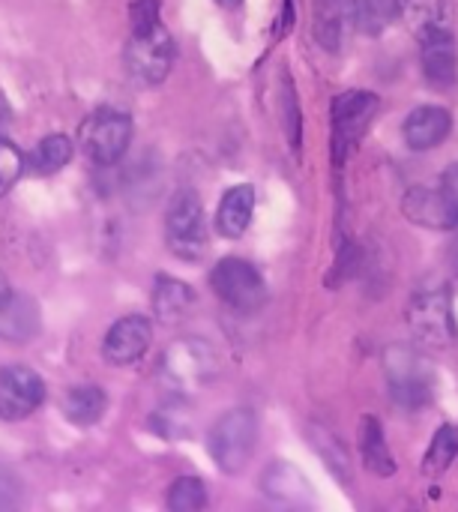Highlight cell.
<instances>
[{
    "label": "cell",
    "instance_id": "obj_1",
    "mask_svg": "<svg viewBox=\"0 0 458 512\" xmlns=\"http://www.w3.org/2000/svg\"><path fill=\"white\" fill-rule=\"evenodd\" d=\"M126 72L141 87H156L168 78L174 66V39L162 18L153 21H132V36L123 54Z\"/></svg>",
    "mask_w": 458,
    "mask_h": 512
},
{
    "label": "cell",
    "instance_id": "obj_2",
    "mask_svg": "<svg viewBox=\"0 0 458 512\" xmlns=\"http://www.w3.org/2000/svg\"><path fill=\"white\" fill-rule=\"evenodd\" d=\"M216 354L204 339H177L159 360V381L174 396H192L216 378Z\"/></svg>",
    "mask_w": 458,
    "mask_h": 512
},
{
    "label": "cell",
    "instance_id": "obj_3",
    "mask_svg": "<svg viewBox=\"0 0 458 512\" xmlns=\"http://www.w3.org/2000/svg\"><path fill=\"white\" fill-rule=\"evenodd\" d=\"M165 243L180 261H201L210 243V228L198 192L180 189L165 210Z\"/></svg>",
    "mask_w": 458,
    "mask_h": 512
},
{
    "label": "cell",
    "instance_id": "obj_4",
    "mask_svg": "<svg viewBox=\"0 0 458 512\" xmlns=\"http://www.w3.org/2000/svg\"><path fill=\"white\" fill-rule=\"evenodd\" d=\"M258 447V420L249 408H234L216 420L207 438V453L222 474H240Z\"/></svg>",
    "mask_w": 458,
    "mask_h": 512
},
{
    "label": "cell",
    "instance_id": "obj_5",
    "mask_svg": "<svg viewBox=\"0 0 458 512\" xmlns=\"http://www.w3.org/2000/svg\"><path fill=\"white\" fill-rule=\"evenodd\" d=\"M384 369H387L393 402L399 408L417 411V408L432 402V396H435V372H432V363L420 351L405 348V345H393L384 354Z\"/></svg>",
    "mask_w": 458,
    "mask_h": 512
},
{
    "label": "cell",
    "instance_id": "obj_6",
    "mask_svg": "<svg viewBox=\"0 0 458 512\" xmlns=\"http://www.w3.org/2000/svg\"><path fill=\"white\" fill-rule=\"evenodd\" d=\"M81 150L96 165H114L123 159V153L132 144V117L117 108H96L78 132Z\"/></svg>",
    "mask_w": 458,
    "mask_h": 512
},
{
    "label": "cell",
    "instance_id": "obj_7",
    "mask_svg": "<svg viewBox=\"0 0 458 512\" xmlns=\"http://www.w3.org/2000/svg\"><path fill=\"white\" fill-rule=\"evenodd\" d=\"M408 324L417 342L429 348H447L456 342V315L453 300L444 288L417 291L408 303Z\"/></svg>",
    "mask_w": 458,
    "mask_h": 512
},
{
    "label": "cell",
    "instance_id": "obj_8",
    "mask_svg": "<svg viewBox=\"0 0 458 512\" xmlns=\"http://www.w3.org/2000/svg\"><path fill=\"white\" fill-rule=\"evenodd\" d=\"M210 285L216 297L237 312H258L267 303V285L261 273L243 258H222L210 273Z\"/></svg>",
    "mask_w": 458,
    "mask_h": 512
},
{
    "label": "cell",
    "instance_id": "obj_9",
    "mask_svg": "<svg viewBox=\"0 0 458 512\" xmlns=\"http://www.w3.org/2000/svg\"><path fill=\"white\" fill-rule=\"evenodd\" d=\"M378 105H381L378 96L369 93V90H348V93L333 99L330 117H333V153H336V162H342L345 153H351L357 147L366 126L378 114Z\"/></svg>",
    "mask_w": 458,
    "mask_h": 512
},
{
    "label": "cell",
    "instance_id": "obj_10",
    "mask_svg": "<svg viewBox=\"0 0 458 512\" xmlns=\"http://www.w3.org/2000/svg\"><path fill=\"white\" fill-rule=\"evenodd\" d=\"M45 399L42 378L27 366H6L0 372V420L15 423L30 417Z\"/></svg>",
    "mask_w": 458,
    "mask_h": 512
},
{
    "label": "cell",
    "instance_id": "obj_11",
    "mask_svg": "<svg viewBox=\"0 0 458 512\" xmlns=\"http://www.w3.org/2000/svg\"><path fill=\"white\" fill-rule=\"evenodd\" d=\"M153 342V327L147 318L141 315H126L120 318L108 333H105V342H102V354L108 363L114 366H132L138 363L147 348Z\"/></svg>",
    "mask_w": 458,
    "mask_h": 512
},
{
    "label": "cell",
    "instance_id": "obj_12",
    "mask_svg": "<svg viewBox=\"0 0 458 512\" xmlns=\"http://www.w3.org/2000/svg\"><path fill=\"white\" fill-rule=\"evenodd\" d=\"M423 78L435 90H450L458 81V51L453 30H438L423 39Z\"/></svg>",
    "mask_w": 458,
    "mask_h": 512
},
{
    "label": "cell",
    "instance_id": "obj_13",
    "mask_svg": "<svg viewBox=\"0 0 458 512\" xmlns=\"http://www.w3.org/2000/svg\"><path fill=\"white\" fill-rule=\"evenodd\" d=\"M453 132V114L441 105H420L408 114L402 135L411 150H432Z\"/></svg>",
    "mask_w": 458,
    "mask_h": 512
},
{
    "label": "cell",
    "instance_id": "obj_14",
    "mask_svg": "<svg viewBox=\"0 0 458 512\" xmlns=\"http://www.w3.org/2000/svg\"><path fill=\"white\" fill-rule=\"evenodd\" d=\"M261 489L273 504H282V507L300 510L312 504V486L291 462H273L261 477Z\"/></svg>",
    "mask_w": 458,
    "mask_h": 512
},
{
    "label": "cell",
    "instance_id": "obj_15",
    "mask_svg": "<svg viewBox=\"0 0 458 512\" xmlns=\"http://www.w3.org/2000/svg\"><path fill=\"white\" fill-rule=\"evenodd\" d=\"M402 210L420 228H435V231L458 228L456 216H453L447 198L441 195V189H426V186L408 189L405 198H402Z\"/></svg>",
    "mask_w": 458,
    "mask_h": 512
},
{
    "label": "cell",
    "instance_id": "obj_16",
    "mask_svg": "<svg viewBox=\"0 0 458 512\" xmlns=\"http://www.w3.org/2000/svg\"><path fill=\"white\" fill-rule=\"evenodd\" d=\"M39 330V309L30 297L15 291H0V339L27 342Z\"/></svg>",
    "mask_w": 458,
    "mask_h": 512
},
{
    "label": "cell",
    "instance_id": "obj_17",
    "mask_svg": "<svg viewBox=\"0 0 458 512\" xmlns=\"http://www.w3.org/2000/svg\"><path fill=\"white\" fill-rule=\"evenodd\" d=\"M396 15L423 42L450 27V0H396Z\"/></svg>",
    "mask_w": 458,
    "mask_h": 512
},
{
    "label": "cell",
    "instance_id": "obj_18",
    "mask_svg": "<svg viewBox=\"0 0 458 512\" xmlns=\"http://www.w3.org/2000/svg\"><path fill=\"white\" fill-rule=\"evenodd\" d=\"M255 210V189L252 186H234L222 195L219 210H216V228L222 237L237 240L246 234Z\"/></svg>",
    "mask_w": 458,
    "mask_h": 512
},
{
    "label": "cell",
    "instance_id": "obj_19",
    "mask_svg": "<svg viewBox=\"0 0 458 512\" xmlns=\"http://www.w3.org/2000/svg\"><path fill=\"white\" fill-rule=\"evenodd\" d=\"M360 456H363V465L372 474H378V477H393L396 474V462H393L390 447L384 441V426L372 414H366L363 423H360Z\"/></svg>",
    "mask_w": 458,
    "mask_h": 512
},
{
    "label": "cell",
    "instance_id": "obj_20",
    "mask_svg": "<svg viewBox=\"0 0 458 512\" xmlns=\"http://www.w3.org/2000/svg\"><path fill=\"white\" fill-rule=\"evenodd\" d=\"M105 408H108V399H105L102 387L84 384V387H72L63 396V414H66V420L72 426H81V429L84 426H96L102 420Z\"/></svg>",
    "mask_w": 458,
    "mask_h": 512
},
{
    "label": "cell",
    "instance_id": "obj_21",
    "mask_svg": "<svg viewBox=\"0 0 458 512\" xmlns=\"http://www.w3.org/2000/svg\"><path fill=\"white\" fill-rule=\"evenodd\" d=\"M195 303V291L171 276H159L153 288V309L165 324H177L183 312Z\"/></svg>",
    "mask_w": 458,
    "mask_h": 512
},
{
    "label": "cell",
    "instance_id": "obj_22",
    "mask_svg": "<svg viewBox=\"0 0 458 512\" xmlns=\"http://www.w3.org/2000/svg\"><path fill=\"white\" fill-rule=\"evenodd\" d=\"M345 15L351 18V0H318L315 15V36L327 51H336L342 42V24Z\"/></svg>",
    "mask_w": 458,
    "mask_h": 512
},
{
    "label": "cell",
    "instance_id": "obj_23",
    "mask_svg": "<svg viewBox=\"0 0 458 512\" xmlns=\"http://www.w3.org/2000/svg\"><path fill=\"white\" fill-rule=\"evenodd\" d=\"M396 18V0H351V21L366 36H381Z\"/></svg>",
    "mask_w": 458,
    "mask_h": 512
},
{
    "label": "cell",
    "instance_id": "obj_24",
    "mask_svg": "<svg viewBox=\"0 0 458 512\" xmlns=\"http://www.w3.org/2000/svg\"><path fill=\"white\" fill-rule=\"evenodd\" d=\"M69 159H72V141L66 135H48L33 147L30 168L36 174H57L60 168L69 165Z\"/></svg>",
    "mask_w": 458,
    "mask_h": 512
},
{
    "label": "cell",
    "instance_id": "obj_25",
    "mask_svg": "<svg viewBox=\"0 0 458 512\" xmlns=\"http://www.w3.org/2000/svg\"><path fill=\"white\" fill-rule=\"evenodd\" d=\"M458 456V429L456 426H441L432 438V447L423 456V474L429 477H441L444 471H450V465Z\"/></svg>",
    "mask_w": 458,
    "mask_h": 512
},
{
    "label": "cell",
    "instance_id": "obj_26",
    "mask_svg": "<svg viewBox=\"0 0 458 512\" xmlns=\"http://www.w3.org/2000/svg\"><path fill=\"white\" fill-rule=\"evenodd\" d=\"M309 438H312V447L321 453V459L327 462V468L342 480V483H348V477H351V456H348V450L342 447V441L336 438V435H330L327 429H318V426H312L309 429Z\"/></svg>",
    "mask_w": 458,
    "mask_h": 512
},
{
    "label": "cell",
    "instance_id": "obj_27",
    "mask_svg": "<svg viewBox=\"0 0 458 512\" xmlns=\"http://www.w3.org/2000/svg\"><path fill=\"white\" fill-rule=\"evenodd\" d=\"M168 510L171 512H198L207 507V489L198 477H180L168 489Z\"/></svg>",
    "mask_w": 458,
    "mask_h": 512
},
{
    "label": "cell",
    "instance_id": "obj_28",
    "mask_svg": "<svg viewBox=\"0 0 458 512\" xmlns=\"http://www.w3.org/2000/svg\"><path fill=\"white\" fill-rule=\"evenodd\" d=\"M24 171V156L21 150L0 135V195H6Z\"/></svg>",
    "mask_w": 458,
    "mask_h": 512
},
{
    "label": "cell",
    "instance_id": "obj_29",
    "mask_svg": "<svg viewBox=\"0 0 458 512\" xmlns=\"http://www.w3.org/2000/svg\"><path fill=\"white\" fill-rule=\"evenodd\" d=\"M282 111H285V132L294 144V150L300 147V108H297V93L291 87V81H285V102H282Z\"/></svg>",
    "mask_w": 458,
    "mask_h": 512
},
{
    "label": "cell",
    "instance_id": "obj_30",
    "mask_svg": "<svg viewBox=\"0 0 458 512\" xmlns=\"http://www.w3.org/2000/svg\"><path fill=\"white\" fill-rule=\"evenodd\" d=\"M21 504V480L0 465V510H15Z\"/></svg>",
    "mask_w": 458,
    "mask_h": 512
},
{
    "label": "cell",
    "instance_id": "obj_31",
    "mask_svg": "<svg viewBox=\"0 0 458 512\" xmlns=\"http://www.w3.org/2000/svg\"><path fill=\"white\" fill-rule=\"evenodd\" d=\"M441 195L447 198V204H450V210H453V216H456L458 222V162H453L441 174Z\"/></svg>",
    "mask_w": 458,
    "mask_h": 512
},
{
    "label": "cell",
    "instance_id": "obj_32",
    "mask_svg": "<svg viewBox=\"0 0 458 512\" xmlns=\"http://www.w3.org/2000/svg\"><path fill=\"white\" fill-rule=\"evenodd\" d=\"M216 3H219V6H225V9H237L243 0H216Z\"/></svg>",
    "mask_w": 458,
    "mask_h": 512
},
{
    "label": "cell",
    "instance_id": "obj_33",
    "mask_svg": "<svg viewBox=\"0 0 458 512\" xmlns=\"http://www.w3.org/2000/svg\"><path fill=\"white\" fill-rule=\"evenodd\" d=\"M9 117V108H6V102H3V96H0V120H6Z\"/></svg>",
    "mask_w": 458,
    "mask_h": 512
}]
</instances>
